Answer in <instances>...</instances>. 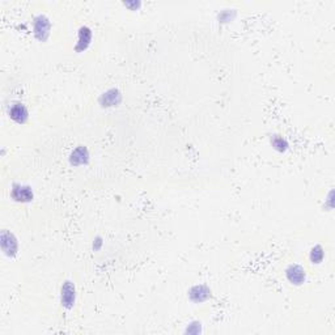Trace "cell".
Listing matches in <instances>:
<instances>
[{
    "label": "cell",
    "mask_w": 335,
    "mask_h": 335,
    "mask_svg": "<svg viewBox=\"0 0 335 335\" xmlns=\"http://www.w3.org/2000/svg\"><path fill=\"white\" fill-rule=\"evenodd\" d=\"M236 14V12L233 10H224L222 14H219V20L222 22H228V21L232 20V18Z\"/></svg>",
    "instance_id": "13"
},
{
    "label": "cell",
    "mask_w": 335,
    "mask_h": 335,
    "mask_svg": "<svg viewBox=\"0 0 335 335\" xmlns=\"http://www.w3.org/2000/svg\"><path fill=\"white\" fill-rule=\"evenodd\" d=\"M122 101V94L118 89H109L105 93H102V96L100 97V104L104 108H110V106H116Z\"/></svg>",
    "instance_id": "6"
},
{
    "label": "cell",
    "mask_w": 335,
    "mask_h": 335,
    "mask_svg": "<svg viewBox=\"0 0 335 335\" xmlns=\"http://www.w3.org/2000/svg\"><path fill=\"white\" fill-rule=\"evenodd\" d=\"M2 249H3L4 253L10 256H16V253H18V240H16V237L12 233L7 232V230H3V233H2Z\"/></svg>",
    "instance_id": "3"
},
{
    "label": "cell",
    "mask_w": 335,
    "mask_h": 335,
    "mask_svg": "<svg viewBox=\"0 0 335 335\" xmlns=\"http://www.w3.org/2000/svg\"><path fill=\"white\" fill-rule=\"evenodd\" d=\"M90 41H92V30L88 26H82L79 29V40H78L75 50L78 52H86L90 44Z\"/></svg>",
    "instance_id": "8"
},
{
    "label": "cell",
    "mask_w": 335,
    "mask_h": 335,
    "mask_svg": "<svg viewBox=\"0 0 335 335\" xmlns=\"http://www.w3.org/2000/svg\"><path fill=\"white\" fill-rule=\"evenodd\" d=\"M271 144H272V147L276 150H279V152H284V150L288 148L287 140H286L284 138L279 136V135H274V138L271 139Z\"/></svg>",
    "instance_id": "12"
},
{
    "label": "cell",
    "mask_w": 335,
    "mask_h": 335,
    "mask_svg": "<svg viewBox=\"0 0 335 335\" xmlns=\"http://www.w3.org/2000/svg\"><path fill=\"white\" fill-rule=\"evenodd\" d=\"M309 258H310L312 264H321L324 258H325V250H324V248L321 245H316V246L312 248Z\"/></svg>",
    "instance_id": "11"
},
{
    "label": "cell",
    "mask_w": 335,
    "mask_h": 335,
    "mask_svg": "<svg viewBox=\"0 0 335 335\" xmlns=\"http://www.w3.org/2000/svg\"><path fill=\"white\" fill-rule=\"evenodd\" d=\"M60 300H62V305L64 308L70 309L74 306L76 300V288L75 284L72 282L67 280L62 286V292H60Z\"/></svg>",
    "instance_id": "2"
},
{
    "label": "cell",
    "mask_w": 335,
    "mask_h": 335,
    "mask_svg": "<svg viewBox=\"0 0 335 335\" xmlns=\"http://www.w3.org/2000/svg\"><path fill=\"white\" fill-rule=\"evenodd\" d=\"M286 275H287V279L291 282L292 284H296V286H300L305 282L306 279V274L305 270L298 264H290L288 268L286 270Z\"/></svg>",
    "instance_id": "5"
},
{
    "label": "cell",
    "mask_w": 335,
    "mask_h": 335,
    "mask_svg": "<svg viewBox=\"0 0 335 335\" xmlns=\"http://www.w3.org/2000/svg\"><path fill=\"white\" fill-rule=\"evenodd\" d=\"M52 22L44 14H38L34 18V34L40 41H46L50 36Z\"/></svg>",
    "instance_id": "1"
},
{
    "label": "cell",
    "mask_w": 335,
    "mask_h": 335,
    "mask_svg": "<svg viewBox=\"0 0 335 335\" xmlns=\"http://www.w3.org/2000/svg\"><path fill=\"white\" fill-rule=\"evenodd\" d=\"M10 116L14 122H18V124H25L28 120L29 113H28V109L22 105V104H14L10 110Z\"/></svg>",
    "instance_id": "10"
},
{
    "label": "cell",
    "mask_w": 335,
    "mask_h": 335,
    "mask_svg": "<svg viewBox=\"0 0 335 335\" xmlns=\"http://www.w3.org/2000/svg\"><path fill=\"white\" fill-rule=\"evenodd\" d=\"M124 4L127 8H130L131 10H136L142 7L140 2H135V0H134V2H126V3H124Z\"/></svg>",
    "instance_id": "14"
},
{
    "label": "cell",
    "mask_w": 335,
    "mask_h": 335,
    "mask_svg": "<svg viewBox=\"0 0 335 335\" xmlns=\"http://www.w3.org/2000/svg\"><path fill=\"white\" fill-rule=\"evenodd\" d=\"M10 196L16 200V202H30L33 199V192L32 188L26 185H20V184H16L12 188V192H10Z\"/></svg>",
    "instance_id": "4"
},
{
    "label": "cell",
    "mask_w": 335,
    "mask_h": 335,
    "mask_svg": "<svg viewBox=\"0 0 335 335\" xmlns=\"http://www.w3.org/2000/svg\"><path fill=\"white\" fill-rule=\"evenodd\" d=\"M89 161V152L86 147L84 146H79L78 148L72 150L71 156H70V162L74 166H79V165L88 164Z\"/></svg>",
    "instance_id": "7"
},
{
    "label": "cell",
    "mask_w": 335,
    "mask_h": 335,
    "mask_svg": "<svg viewBox=\"0 0 335 335\" xmlns=\"http://www.w3.org/2000/svg\"><path fill=\"white\" fill-rule=\"evenodd\" d=\"M211 296V291L210 288L204 284H199V286H195L190 290V298L195 302H203L207 298Z\"/></svg>",
    "instance_id": "9"
}]
</instances>
